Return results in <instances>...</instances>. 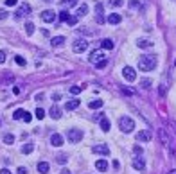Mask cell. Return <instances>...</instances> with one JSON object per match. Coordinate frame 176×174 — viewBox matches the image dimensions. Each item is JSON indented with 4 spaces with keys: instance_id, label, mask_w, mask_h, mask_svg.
Returning <instances> with one entry per match:
<instances>
[{
    "instance_id": "cell-39",
    "label": "cell",
    "mask_w": 176,
    "mask_h": 174,
    "mask_svg": "<svg viewBox=\"0 0 176 174\" xmlns=\"http://www.w3.org/2000/svg\"><path fill=\"white\" fill-rule=\"evenodd\" d=\"M106 65H108V61H106V59H103V61H99V63H97V68H104V66H106Z\"/></svg>"
},
{
    "instance_id": "cell-22",
    "label": "cell",
    "mask_w": 176,
    "mask_h": 174,
    "mask_svg": "<svg viewBox=\"0 0 176 174\" xmlns=\"http://www.w3.org/2000/svg\"><path fill=\"white\" fill-rule=\"evenodd\" d=\"M101 47H103V49H106V51H111V49H113V41H111L110 38H106V40H103V41H101Z\"/></svg>"
},
{
    "instance_id": "cell-2",
    "label": "cell",
    "mask_w": 176,
    "mask_h": 174,
    "mask_svg": "<svg viewBox=\"0 0 176 174\" xmlns=\"http://www.w3.org/2000/svg\"><path fill=\"white\" fill-rule=\"evenodd\" d=\"M119 129L122 131V133H131L133 129H135V122H133V118L131 117H120L119 118Z\"/></svg>"
},
{
    "instance_id": "cell-18",
    "label": "cell",
    "mask_w": 176,
    "mask_h": 174,
    "mask_svg": "<svg viewBox=\"0 0 176 174\" xmlns=\"http://www.w3.org/2000/svg\"><path fill=\"white\" fill-rule=\"evenodd\" d=\"M77 106H79V101H77V99H72V101H68V102L65 104V109L72 111V109H76Z\"/></svg>"
},
{
    "instance_id": "cell-52",
    "label": "cell",
    "mask_w": 176,
    "mask_h": 174,
    "mask_svg": "<svg viewBox=\"0 0 176 174\" xmlns=\"http://www.w3.org/2000/svg\"><path fill=\"white\" fill-rule=\"evenodd\" d=\"M169 174H176V169H174V171H169Z\"/></svg>"
},
{
    "instance_id": "cell-43",
    "label": "cell",
    "mask_w": 176,
    "mask_h": 174,
    "mask_svg": "<svg viewBox=\"0 0 176 174\" xmlns=\"http://www.w3.org/2000/svg\"><path fill=\"white\" fill-rule=\"evenodd\" d=\"M2 18H7V13H6L4 9H0V20H2Z\"/></svg>"
},
{
    "instance_id": "cell-48",
    "label": "cell",
    "mask_w": 176,
    "mask_h": 174,
    "mask_svg": "<svg viewBox=\"0 0 176 174\" xmlns=\"http://www.w3.org/2000/svg\"><path fill=\"white\" fill-rule=\"evenodd\" d=\"M0 174H11V171H9V169H2V171H0Z\"/></svg>"
},
{
    "instance_id": "cell-29",
    "label": "cell",
    "mask_w": 176,
    "mask_h": 174,
    "mask_svg": "<svg viewBox=\"0 0 176 174\" xmlns=\"http://www.w3.org/2000/svg\"><path fill=\"white\" fill-rule=\"evenodd\" d=\"M61 6L63 7H72V6H76V0H61Z\"/></svg>"
},
{
    "instance_id": "cell-31",
    "label": "cell",
    "mask_w": 176,
    "mask_h": 174,
    "mask_svg": "<svg viewBox=\"0 0 176 174\" xmlns=\"http://www.w3.org/2000/svg\"><path fill=\"white\" fill-rule=\"evenodd\" d=\"M56 162H58L59 165H65V163H66V156L59 154V156H56Z\"/></svg>"
},
{
    "instance_id": "cell-16",
    "label": "cell",
    "mask_w": 176,
    "mask_h": 174,
    "mask_svg": "<svg viewBox=\"0 0 176 174\" xmlns=\"http://www.w3.org/2000/svg\"><path fill=\"white\" fill-rule=\"evenodd\" d=\"M120 15H117V13H111L110 16H108V22L111 23V25H117V23H120Z\"/></svg>"
},
{
    "instance_id": "cell-20",
    "label": "cell",
    "mask_w": 176,
    "mask_h": 174,
    "mask_svg": "<svg viewBox=\"0 0 176 174\" xmlns=\"http://www.w3.org/2000/svg\"><path fill=\"white\" fill-rule=\"evenodd\" d=\"M49 169H51V165H49L47 162H40V163H38V171H40L42 174H47L49 172Z\"/></svg>"
},
{
    "instance_id": "cell-19",
    "label": "cell",
    "mask_w": 176,
    "mask_h": 174,
    "mask_svg": "<svg viewBox=\"0 0 176 174\" xmlns=\"http://www.w3.org/2000/svg\"><path fill=\"white\" fill-rule=\"evenodd\" d=\"M86 13H88V6H86V4H83V6H79V7H77L76 16H77V18H81V16H85Z\"/></svg>"
},
{
    "instance_id": "cell-47",
    "label": "cell",
    "mask_w": 176,
    "mask_h": 174,
    "mask_svg": "<svg viewBox=\"0 0 176 174\" xmlns=\"http://www.w3.org/2000/svg\"><path fill=\"white\" fill-rule=\"evenodd\" d=\"M135 152H137V154H140V152H142V149H140V145H135Z\"/></svg>"
},
{
    "instance_id": "cell-34",
    "label": "cell",
    "mask_w": 176,
    "mask_h": 174,
    "mask_svg": "<svg viewBox=\"0 0 176 174\" xmlns=\"http://www.w3.org/2000/svg\"><path fill=\"white\" fill-rule=\"evenodd\" d=\"M81 90H83L81 86H72V88H70V94L77 95V94H81Z\"/></svg>"
},
{
    "instance_id": "cell-25",
    "label": "cell",
    "mask_w": 176,
    "mask_h": 174,
    "mask_svg": "<svg viewBox=\"0 0 176 174\" xmlns=\"http://www.w3.org/2000/svg\"><path fill=\"white\" fill-rule=\"evenodd\" d=\"M32 149H34V144H31V142H29V144H25L22 147V152H23V154H29V152H32Z\"/></svg>"
},
{
    "instance_id": "cell-4",
    "label": "cell",
    "mask_w": 176,
    "mask_h": 174,
    "mask_svg": "<svg viewBox=\"0 0 176 174\" xmlns=\"http://www.w3.org/2000/svg\"><path fill=\"white\" fill-rule=\"evenodd\" d=\"M72 49H74V52H77V54H81V52H85V51L88 49V41L85 40V38H77V40L74 41Z\"/></svg>"
},
{
    "instance_id": "cell-35",
    "label": "cell",
    "mask_w": 176,
    "mask_h": 174,
    "mask_svg": "<svg viewBox=\"0 0 176 174\" xmlns=\"http://www.w3.org/2000/svg\"><path fill=\"white\" fill-rule=\"evenodd\" d=\"M23 122H31V120H32V117H31V113L29 111H25V115H23V118H22Z\"/></svg>"
},
{
    "instance_id": "cell-23",
    "label": "cell",
    "mask_w": 176,
    "mask_h": 174,
    "mask_svg": "<svg viewBox=\"0 0 176 174\" xmlns=\"http://www.w3.org/2000/svg\"><path fill=\"white\" fill-rule=\"evenodd\" d=\"M34 31H36V27H34V23H32V22H27V23H25V32H27L29 36L34 32Z\"/></svg>"
},
{
    "instance_id": "cell-1",
    "label": "cell",
    "mask_w": 176,
    "mask_h": 174,
    "mask_svg": "<svg viewBox=\"0 0 176 174\" xmlns=\"http://www.w3.org/2000/svg\"><path fill=\"white\" fill-rule=\"evenodd\" d=\"M156 63H158V59H156V56H142V58L139 59V68L142 70V72H151V70H154L156 68Z\"/></svg>"
},
{
    "instance_id": "cell-5",
    "label": "cell",
    "mask_w": 176,
    "mask_h": 174,
    "mask_svg": "<svg viewBox=\"0 0 176 174\" xmlns=\"http://www.w3.org/2000/svg\"><path fill=\"white\" fill-rule=\"evenodd\" d=\"M68 140H70V144H77L83 140V131L81 129H68Z\"/></svg>"
},
{
    "instance_id": "cell-8",
    "label": "cell",
    "mask_w": 176,
    "mask_h": 174,
    "mask_svg": "<svg viewBox=\"0 0 176 174\" xmlns=\"http://www.w3.org/2000/svg\"><path fill=\"white\" fill-rule=\"evenodd\" d=\"M103 59H106V56H104L101 51H94L90 52V63H94V65H97L99 61H103Z\"/></svg>"
},
{
    "instance_id": "cell-37",
    "label": "cell",
    "mask_w": 176,
    "mask_h": 174,
    "mask_svg": "<svg viewBox=\"0 0 176 174\" xmlns=\"http://www.w3.org/2000/svg\"><path fill=\"white\" fill-rule=\"evenodd\" d=\"M95 22H97V23H104V16L101 15V13H97V16H95Z\"/></svg>"
},
{
    "instance_id": "cell-10",
    "label": "cell",
    "mask_w": 176,
    "mask_h": 174,
    "mask_svg": "<svg viewBox=\"0 0 176 174\" xmlns=\"http://www.w3.org/2000/svg\"><path fill=\"white\" fill-rule=\"evenodd\" d=\"M137 140H139V142H149V140H151V131L149 129L139 131V133H137Z\"/></svg>"
},
{
    "instance_id": "cell-40",
    "label": "cell",
    "mask_w": 176,
    "mask_h": 174,
    "mask_svg": "<svg viewBox=\"0 0 176 174\" xmlns=\"http://www.w3.org/2000/svg\"><path fill=\"white\" fill-rule=\"evenodd\" d=\"M2 63H6V52L4 51H0V65Z\"/></svg>"
},
{
    "instance_id": "cell-11",
    "label": "cell",
    "mask_w": 176,
    "mask_h": 174,
    "mask_svg": "<svg viewBox=\"0 0 176 174\" xmlns=\"http://www.w3.org/2000/svg\"><path fill=\"white\" fill-rule=\"evenodd\" d=\"M133 167H135L137 171H144V169H146V160L142 158V156H135V158H133Z\"/></svg>"
},
{
    "instance_id": "cell-51",
    "label": "cell",
    "mask_w": 176,
    "mask_h": 174,
    "mask_svg": "<svg viewBox=\"0 0 176 174\" xmlns=\"http://www.w3.org/2000/svg\"><path fill=\"white\" fill-rule=\"evenodd\" d=\"M61 174H70V171H68V169H63V171H61Z\"/></svg>"
},
{
    "instance_id": "cell-36",
    "label": "cell",
    "mask_w": 176,
    "mask_h": 174,
    "mask_svg": "<svg viewBox=\"0 0 176 174\" xmlns=\"http://www.w3.org/2000/svg\"><path fill=\"white\" fill-rule=\"evenodd\" d=\"M139 6H140V0H131V2H130V7H131V9L139 7Z\"/></svg>"
},
{
    "instance_id": "cell-44",
    "label": "cell",
    "mask_w": 176,
    "mask_h": 174,
    "mask_svg": "<svg viewBox=\"0 0 176 174\" xmlns=\"http://www.w3.org/2000/svg\"><path fill=\"white\" fill-rule=\"evenodd\" d=\"M103 11V4H97L95 6V13H101Z\"/></svg>"
},
{
    "instance_id": "cell-26",
    "label": "cell",
    "mask_w": 176,
    "mask_h": 174,
    "mask_svg": "<svg viewBox=\"0 0 176 174\" xmlns=\"http://www.w3.org/2000/svg\"><path fill=\"white\" fill-rule=\"evenodd\" d=\"M23 115H25V109H16L15 115H13V118H15V120H22Z\"/></svg>"
},
{
    "instance_id": "cell-15",
    "label": "cell",
    "mask_w": 176,
    "mask_h": 174,
    "mask_svg": "<svg viewBox=\"0 0 176 174\" xmlns=\"http://www.w3.org/2000/svg\"><path fill=\"white\" fill-rule=\"evenodd\" d=\"M95 169L97 171H101V172H104V171H106V169H108V162H106V160H97L95 162Z\"/></svg>"
},
{
    "instance_id": "cell-13",
    "label": "cell",
    "mask_w": 176,
    "mask_h": 174,
    "mask_svg": "<svg viewBox=\"0 0 176 174\" xmlns=\"http://www.w3.org/2000/svg\"><path fill=\"white\" fill-rule=\"evenodd\" d=\"M49 115H51L54 120H58L59 117H61V108H59L58 104H54V106L51 108V111H49Z\"/></svg>"
},
{
    "instance_id": "cell-28",
    "label": "cell",
    "mask_w": 176,
    "mask_h": 174,
    "mask_svg": "<svg viewBox=\"0 0 176 174\" xmlns=\"http://www.w3.org/2000/svg\"><path fill=\"white\" fill-rule=\"evenodd\" d=\"M4 142H6V144H13V142H15V137H13L11 133H6V135H4Z\"/></svg>"
},
{
    "instance_id": "cell-17",
    "label": "cell",
    "mask_w": 176,
    "mask_h": 174,
    "mask_svg": "<svg viewBox=\"0 0 176 174\" xmlns=\"http://www.w3.org/2000/svg\"><path fill=\"white\" fill-rule=\"evenodd\" d=\"M63 43H65V36H54L51 40L52 47H59V45H63Z\"/></svg>"
},
{
    "instance_id": "cell-38",
    "label": "cell",
    "mask_w": 176,
    "mask_h": 174,
    "mask_svg": "<svg viewBox=\"0 0 176 174\" xmlns=\"http://www.w3.org/2000/svg\"><path fill=\"white\" fill-rule=\"evenodd\" d=\"M77 20H79L77 16H70V18H68V23H70V25H76V23H77Z\"/></svg>"
},
{
    "instance_id": "cell-46",
    "label": "cell",
    "mask_w": 176,
    "mask_h": 174,
    "mask_svg": "<svg viewBox=\"0 0 176 174\" xmlns=\"http://www.w3.org/2000/svg\"><path fill=\"white\" fill-rule=\"evenodd\" d=\"M52 99H54V101H59V99H61V94H54L52 95Z\"/></svg>"
},
{
    "instance_id": "cell-41",
    "label": "cell",
    "mask_w": 176,
    "mask_h": 174,
    "mask_svg": "<svg viewBox=\"0 0 176 174\" xmlns=\"http://www.w3.org/2000/svg\"><path fill=\"white\" fill-rule=\"evenodd\" d=\"M16 4H18V0H6V6H9V7L11 6H16Z\"/></svg>"
},
{
    "instance_id": "cell-6",
    "label": "cell",
    "mask_w": 176,
    "mask_h": 174,
    "mask_svg": "<svg viewBox=\"0 0 176 174\" xmlns=\"http://www.w3.org/2000/svg\"><path fill=\"white\" fill-rule=\"evenodd\" d=\"M122 75H124V79L130 81V83H133V81L137 79V72H135L133 66H124V68H122Z\"/></svg>"
},
{
    "instance_id": "cell-9",
    "label": "cell",
    "mask_w": 176,
    "mask_h": 174,
    "mask_svg": "<svg viewBox=\"0 0 176 174\" xmlns=\"http://www.w3.org/2000/svg\"><path fill=\"white\" fill-rule=\"evenodd\" d=\"M42 20H43V22H47V23H52L54 20H56V13H54L52 9H47V11H43V13H42Z\"/></svg>"
},
{
    "instance_id": "cell-45",
    "label": "cell",
    "mask_w": 176,
    "mask_h": 174,
    "mask_svg": "<svg viewBox=\"0 0 176 174\" xmlns=\"http://www.w3.org/2000/svg\"><path fill=\"white\" fill-rule=\"evenodd\" d=\"M13 92H15L16 95H20V92H22V88H20V86H15V88H13Z\"/></svg>"
},
{
    "instance_id": "cell-7",
    "label": "cell",
    "mask_w": 176,
    "mask_h": 174,
    "mask_svg": "<svg viewBox=\"0 0 176 174\" xmlns=\"http://www.w3.org/2000/svg\"><path fill=\"white\" fill-rule=\"evenodd\" d=\"M92 152H95V154H103V156H108L110 154V147L106 144H97L92 147Z\"/></svg>"
},
{
    "instance_id": "cell-24",
    "label": "cell",
    "mask_w": 176,
    "mask_h": 174,
    "mask_svg": "<svg viewBox=\"0 0 176 174\" xmlns=\"http://www.w3.org/2000/svg\"><path fill=\"white\" fill-rule=\"evenodd\" d=\"M140 49H149V47H153L151 41H147V40H139V43H137Z\"/></svg>"
},
{
    "instance_id": "cell-50",
    "label": "cell",
    "mask_w": 176,
    "mask_h": 174,
    "mask_svg": "<svg viewBox=\"0 0 176 174\" xmlns=\"http://www.w3.org/2000/svg\"><path fill=\"white\" fill-rule=\"evenodd\" d=\"M113 167H115V169H119V167H120V163H119V160H115V162H113Z\"/></svg>"
},
{
    "instance_id": "cell-27",
    "label": "cell",
    "mask_w": 176,
    "mask_h": 174,
    "mask_svg": "<svg viewBox=\"0 0 176 174\" xmlns=\"http://www.w3.org/2000/svg\"><path fill=\"white\" fill-rule=\"evenodd\" d=\"M68 18H70L68 11H65V9H63V11H59V20H61V22H68Z\"/></svg>"
},
{
    "instance_id": "cell-32",
    "label": "cell",
    "mask_w": 176,
    "mask_h": 174,
    "mask_svg": "<svg viewBox=\"0 0 176 174\" xmlns=\"http://www.w3.org/2000/svg\"><path fill=\"white\" fill-rule=\"evenodd\" d=\"M140 86L147 90V88L151 86V79H142V81H140Z\"/></svg>"
},
{
    "instance_id": "cell-21",
    "label": "cell",
    "mask_w": 176,
    "mask_h": 174,
    "mask_svg": "<svg viewBox=\"0 0 176 174\" xmlns=\"http://www.w3.org/2000/svg\"><path fill=\"white\" fill-rule=\"evenodd\" d=\"M99 124H101V129H103L104 133H106V131H110V120H108L106 117H103V118L99 120Z\"/></svg>"
},
{
    "instance_id": "cell-49",
    "label": "cell",
    "mask_w": 176,
    "mask_h": 174,
    "mask_svg": "<svg viewBox=\"0 0 176 174\" xmlns=\"http://www.w3.org/2000/svg\"><path fill=\"white\" fill-rule=\"evenodd\" d=\"M113 6H122V0H113Z\"/></svg>"
},
{
    "instance_id": "cell-30",
    "label": "cell",
    "mask_w": 176,
    "mask_h": 174,
    "mask_svg": "<svg viewBox=\"0 0 176 174\" xmlns=\"http://www.w3.org/2000/svg\"><path fill=\"white\" fill-rule=\"evenodd\" d=\"M15 63L18 66H25V59H23V56H16V58H15Z\"/></svg>"
},
{
    "instance_id": "cell-12",
    "label": "cell",
    "mask_w": 176,
    "mask_h": 174,
    "mask_svg": "<svg viewBox=\"0 0 176 174\" xmlns=\"http://www.w3.org/2000/svg\"><path fill=\"white\" fill-rule=\"evenodd\" d=\"M51 144L54 145V147H59V145L63 144V137H61L59 133H52V137H51Z\"/></svg>"
},
{
    "instance_id": "cell-42",
    "label": "cell",
    "mask_w": 176,
    "mask_h": 174,
    "mask_svg": "<svg viewBox=\"0 0 176 174\" xmlns=\"http://www.w3.org/2000/svg\"><path fill=\"white\" fill-rule=\"evenodd\" d=\"M18 174H27V169L25 167H18Z\"/></svg>"
},
{
    "instance_id": "cell-14",
    "label": "cell",
    "mask_w": 176,
    "mask_h": 174,
    "mask_svg": "<svg viewBox=\"0 0 176 174\" xmlns=\"http://www.w3.org/2000/svg\"><path fill=\"white\" fill-rule=\"evenodd\" d=\"M103 104H104V101H101V99H94V101L88 102V108L90 109H99V108H103Z\"/></svg>"
},
{
    "instance_id": "cell-33",
    "label": "cell",
    "mask_w": 176,
    "mask_h": 174,
    "mask_svg": "<svg viewBox=\"0 0 176 174\" xmlns=\"http://www.w3.org/2000/svg\"><path fill=\"white\" fill-rule=\"evenodd\" d=\"M43 117H45V109L38 108V109H36V118H40V120H42V118H43Z\"/></svg>"
},
{
    "instance_id": "cell-3",
    "label": "cell",
    "mask_w": 176,
    "mask_h": 174,
    "mask_svg": "<svg viewBox=\"0 0 176 174\" xmlns=\"http://www.w3.org/2000/svg\"><path fill=\"white\" fill-rule=\"evenodd\" d=\"M27 15H31V6L27 4V2H22V4H20V7L16 9L15 18H16V20H20V18H25Z\"/></svg>"
}]
</instances>
